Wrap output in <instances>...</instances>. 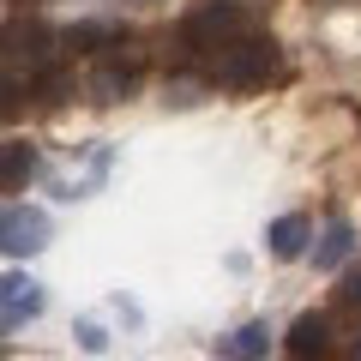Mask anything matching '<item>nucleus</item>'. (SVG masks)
I'll return each mask as SVG.
<instances>
[{"label":"nucleus","instance_id":"obj_13","mask_svg":"<svg viewBox=\"0 0 361 361\" xmlns=\"http://www.w3.org/2000/svg\"><path fill=\"white\" fill-rule=\"evenodd\" d=\"M18 109H25V78L0 66V127H6V121H13Z\"/></svg>","mask_w":361,"mask_h":361},{"label":"nucleus","instance_id":"obj_8","mask_svg":"<svg viewBox=\"0 0 361 361\" xmlns=\"http://www.w3.org/2000/svg\"><path fill=\"white\" fill-rule=\"evenodd\" d=\"M90 90H97V97H103V103H121V97H133V90H139V61H103L97 66V78H90Z\"/></svg>","mask_w":361,"mask_h":361},{"label":"nucleus","instance_id":"obj_4","mask_svg":"<svg viewBox=\"0 0 361 361\" xmlns=\"http://www.w3.org/2000/svg\"><path fill=\"white\" fill-rule=\"evenodd\" d=\"M49 247V211L37 205H13V211H0V253H13V259H30Z\"/></svg>","mask_w":361,"mask_h":361},{"label":"nucleus","instance_id":"obj_12","mask_svg":"<svg viewBox=\"0 0 361 361\" xmlns=\"http://www.w3.org/2000/svg\"><path fill=\"white\" fill-rule=\"evenodd\" d=\"M265 349H271V331H265V325H241L235 343H229V355H235V361H265Z\"/></svg>","mask_w":361,"mask_h":361},{"label":"nucleus","instance_id":"obj_9","mask_svg":"<svg viewBox=\"0 0 361 361\" xmlns=\"http://www.w3.org/2000/svg\"><path fill=\"white\" fill-rule=\"evenodd\" d=\"M103 42H121V30L115 25H73V30H61V49H73V54H103Z\"/></svg>","mask_w":361,"mask_h":361},{"label":"nucleus","instance_id":"obj_2","mask_svg":"<svg viewBox=\"0 0 361 361\" xmlns=\"http://www.w3.org/2000/svg\"><path fill=\"white\" fill-rule=\"evenodd\" d=\"M205 73H211V85H223V90H265L271 78L283 73V49H277L265 30H247V37L235 42V49H223Z\"/></svg>","mask_w":361,"mask_h":361},{"label":"nucleus","instance_id":"obj_1","mask_svg":"<svg viewBox=\"0 0 361 361\" xmlns=\"http://www.w3.org/2000/svg\"><path fill=\"white\" fill-rule=\"evenodd\" d=\"M247 30H253L247 0H199L193 13L180 18L175 42H180V54H187V61H205V66H211L223 49H235Z\"/></svg>","mask_w":361,"mask_h":361},{"label":"nucleus","instance_id":"obj_14","mask_svg":"<svg viewBox=\"0 0 361 361\" xmlns=\"http://www.w3.org/2000/svg\"><path fill=\"white\" fill-rule=\"evenodd\" d=\"M337 307H349V313H361V265H349L343 277H337Z\"/></svg>","mask_w":361,"mask_h":361},{"label":"nucleus","instance_id":"obj_3","mask_svg":"<svg viewBox=\"0 0 361 361\" xmlns=\"http://www.w3.org/2000/svg\"><path fill=\"white\" fill-rule=\"evenodd\" d=\"M0 61H6V73H18L25 66V85H37V78L61 73V30H49L42 18H6L0 25Z\"/></svg>","mask_w":361,"mask_h":361},{"label":"nucleus","instance_id":"obj_11","mask_svg":"<svg viewBox=\"0 0 361 361\" xmlns=\"http://www.w3.org/2000/svg\"><path fill=\"white\" fill-rule=\"evenodd\" d=\"M349 247H355V229H349V223L337 217L331 229H325V241H319V253H313V265H325V271H331L337 259H349Z\"/></svg>","mask_w":361,"mask_h":361},{"label":"nucleus","instance_id":"obj_7","mask_svg":"<svg viewBox=\"0 0 361 361\" xmlns=\"http://www.w3.org/2000/svg\"><path fill=\"white\" fill-rule=\"evenodd\" d=\"M30 175H37V145L6 139V145H0V193H25Z\"/></svg>","mask_w":361,"mask_h":361},{"label":"nucleus","instance_id":"obj_6","mask_svg":"<svg viewBox=\"0 0 361 361\" xmlns=\"http://www.w3.org/2000/svg\"><path fill=\"white\" fill-rule=\"evenodd\" d=\"M42 313V283L13 271V277H0V319H37Z\"/></svg>","mask_w":361,"mask_h":361},{"label":"nucleus","instance_id":"obj_15","mask_svg":"<svg viewBox=\"0 0 361 361\" xmlns=\"http://www.w3.org/2000/svg\"><path fill=\"white\" fill-rule=\"evenodd\" d=\"M343 361H361V331H355V343H349V355Z\"/></svg>","mask_w":361,"mask_h":361},{"label":"nucleus","instance_id":"obj_5","mask_svg":"<svg viewBox=\"0 0 361 361\" xmlns=\"http://www.w3.org/2000/svg\"><path fill=\"white\" fill-rule=\"evenodd\" d=\"M289 355L295 361H325L331 355V319H325V313H301V319L289 325Z\"/></svg>","mask_w":361,"mask_h":361},{"label":"nucleus","instance_id":"obj_10","mask_svg":"<svg viewBox=\"0 0 361 361\" xmlns=\"http://www.w3.org/2000/svg\"><path fill=\"white\" fill-rule=\"evenodd\" d=\"M307 247V217H277L271 223V253L277 259H295Z\"/></svg>","mask_w":361,"mask_h":361},{"label":"nucleus","instance_id":"obj_16","mask_svg":"<svg viewBox=\"0 0 361 361\" xmlns=\"http://www.w3.org/2000/svg\"><path fill=\"white\" fill-rule=\"evenodd\" d=\"M18 6H42V0H18Z\"/></svg>","mask_w":361,"mask_h":361}]
</instances>
